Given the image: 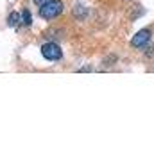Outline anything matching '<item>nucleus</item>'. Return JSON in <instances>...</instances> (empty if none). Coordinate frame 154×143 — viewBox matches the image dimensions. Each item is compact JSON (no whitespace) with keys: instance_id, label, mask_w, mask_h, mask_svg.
Returning a JSON list of instances; mask_svg holds the SVG:
<instances>
[{"instance_id":"f257e3e1","label":"nucleus","mask_w":154,"mask_h":143,"mask_svg":"<svg viewBox=\"0 0 154 143\" xmlns=\"http://www.w3.org/2000/svg\"><path fill=\"white\" fill-rule=\"evenodd\" d=\"M63 13V2L61 0H48L39 5V16L43 20H54Z\"/></svg>"},{"instance_id":"f03ea898","label":"nucleus","mask_w":154,"mask_h":143,"mask_svg":"<svg viewBox=\"0 0 154 143\" xmlns=\"http://www.w3.org/2000/svg\"><path fill=\"white\" fill-rule=\"evenodd\" d=\"M41 56L47 61H59L63 57V50L57 43H45L41 47Z\"/></svg>"},{"instance_id":"7ed1b4c3","label":"nucleus","mask_w":154,"mask_h":143,"mask_svg":"<svg viewBox=\"0 0 154 143\" xmlns=\"http://www.w3.org/2000/svg\"><path fill=\"white\" fill-rule=\"evenodd\" d=\"M151 29H142V31H138L136 34L131 38V47L133 48H143V47H147L149 43H151Z\"/></svg>"},{"instance_id":"20e7f679","label":"nucleus","mask_w":154,"mask_h":143,"mask_svg":"<svg viewBox=\"0 0 154 143\" xmlns=\"http://www.w3.org/2000/svg\"><path fill=\"white\" fill-rule=\"evenodd\" d=\"M7 25H9V27H13V29H18L20 25H23L22 13H16V11H13V13L7 16Z\"/></svg>"},{"instance_id":"39448f33","label":"nucleus","mask_w":154,"mask_h":143,"mask_svg":"<svg viewBox=\"0 0 154 143\" xmlns=\"http://www.w3.org/2000/svg\"><path fill=\"white\" fill-rule=\"evenodd\" d=\"M22 20H23V25L25 27H29L32 23V16H31V11L29 9H23L22 11Z\"/></svg>"},{"instance_id":"423d86ee","label":"nucleus","mask_w":154,"mask_h":143,"mask_svg":"<svg viewBox=\"0 0 154 143\" xmlns=\"http://www.w3.org/2000/svg\"><path fill=\"white\" fill-rule=\"evenodd\" d=\"M72 13L75 14L77 18H84V16L88 14V11H86L84 7H81V5H77V7H75V9H74V11H72Z\"/></svg>"},{"instance_id":"0eeeda50","label":"nucleus","mask_w":154,"mask_h":143,"mask_svg":"<svg viewBox=\"0 0 154 143\" xmlns=\"http://www.w3.org/2000/svg\"><path fill=\"white\" fill-rule=\"evenodd\" d=\"M143 52H145V57H154V43H149L147 47H143Z\"/></svg>"},{"instance_id":"6e6552de","label":"nucleus","mask_w":154,"mask_h":143,"mask_svg":"<svg viewBox=\"0 0 154 143\" xmlns=\"http://www.w3.org/2000/svg\"><path fill=\"white\" fill-rule=\"evenodd\" d=\"M32 2H34V4H36V5H41V4H45V2H48V0H32Z\"/></svg>"}]
</instances>
